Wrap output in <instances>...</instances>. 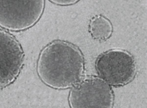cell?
<instances>
[{
  "instance_id": "5b68a950",
  "label": "cell",
  "mask_w": 147,
  "mask_h": 108,
  "mask_svg": "<svg viewBox=\"0 0 147 108\" xmlns=\"http://www.w3.org/2000/svg\"><path fill=\"white\" fill-rule=\"evenodd\" d=\"M90 23L89 31L94 38L103 40L108 38L111 34L112 24L107 18L102 16H97L93 17Z\"/></svg>"
},
{
  "instance_id": "7a4b0ae2",
  "label": "cell",
  "mask_w": 147,
  "mask_h": 108,
  "mask_svg": "<svg viewBox=\"0 0 147 108\" xmlns=\"http://www.w3.org/2000/svg\"><path fill=\"white\" fill-rule=\"evenodd\" d=\"M97 68L100 75L110 81L122 82L132 75L133 63L131 57L120 50L110 51L99 59Z\"/></svg>"
},
{
  "instance_id": "277c9868",
  "label": "cell",
  "mask_w": 147,
  "mask_h": 108,
  "mask_svg": "<svg viewBox=\"0 0 147 108\" xmlns=\"http://www.w3.org/2000/svg\"><path fill=\"white\" fill-rule=\"evenodd\" d=\"M97 79H86L74 87L70 96L71 105L74 108H90L99 105V85Z\"/></svg>"
},
{
  "instance_id": "3957f363",
  "label": "cell",
  "mask_w": 147,
  "mask_h": 108,
  "mask_svg": "<svg viewBox=\"0 0 147 108\" xmlns=\"http://www.w3.org/2000/svg\"><path fill=\"white\" fill-rule=\"evenodd\" d=\"M0 40V76L1 80H12L18 72L22 52L16 41L9 34L2 33Z\"/></svg>"
},
{
  "instance_id": "6da1fadb",
  "label": "cell",
  "mask_w": 147,
  "mask_h": 108,
  "mask_svg": "<svg viewBox=\"0 0 147 108\" xmlns=\"http://www.w3.org/2000/svg\"><path fill=\"white\" fill-rule=\"evenodd\" d=\"M83 59L78 48L57 41L47 46L41 55L38 71L42 79L54 87L63 88L79 82L83 70Z\"/></svg>"
}]
</instances>
